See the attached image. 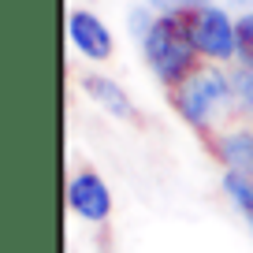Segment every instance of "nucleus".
I'll return each mask as SVG.
<instances>
[{
    "label": "nucleus",
    "instance_id": "39448f33",
    "mask_svg": "<svg viewBox=\"0 0 253 253\" xmlns=\"http://www.w3.org/2000/svg\"><path fill=\"white\" fill-rule=\"evenodd\" d=\"M67 209L86 223H104L112 216V190L93 168H79L67 179Z\"/></svg>",
    "mask_w": 253,
    "mask_h": 253
},
{
    "label": "nucleus",
    "instance_id": "1a4fd4ad",
    "mask_svg": "<svg viewBox=\"0 0 253 253\" xmlns=\"http://www.w3.org/2000/svg\"><path fill=\"white\" fill-rule=\"evenodd\" d=\"M231 82H235L238 116H253V60L231 63Z\"/></svg>",
    "mask_w": 253,
    "mask_h": 253
},
{
    "label": "nucleus",
    "instance_id": "f03ea898",
    "mask_svg": "<svg viewBox=\"0 0 253 253\" xmlns=\"http://www.w3.org/2000/svg\"><path fill=\"white\" fill-rule=\"evenodd\" d=\"M142 60L168 93L175 86H182L205 63L198 56L194 38H190V19H179V15H157L153 30L142 41Z\"/></svg>",
    "mask_w": 253,
    "mask_h": 253
},
{
    "label": "nucleus",
    "instance_id": "423d86ee",
    "mask_svg": "<svg viewBox=\"0 0 253 253\" xmlns=\"http://www.w3.org/2000/svg\"><path fill=\"white\" fill-rule=\"evenodd\" d=\"M209 145H212V157L223 164V171L253 179V126L227 123L209 134Z\"/></svg>",
    "mask_w": 253,
    "mask_h": 253
},
{
    "label": "nucleus",
    "instance_id": "20e7f679",
    "mask_svg": "<svg viewBox=\"0 0 253 253\" xmlns=\"http://www.w3.org/2000/svg\"><path fill=\"white\" fill-rule=\"evenodd\" d=\"M67 41L71 48L89 63H108L116 52V38H112L108 23L89 8H71L67 11Z\"/></svg>",
    "mask_w": 253,
    "mask_h": 253
},
{
    "label": "nucleus",
    "instance_id": "9b49d317",
    "mask_svg": "<svg viewBox=\"0 0 253 253\" xmlns=\"http://www.w3.org/2000/svg\"><path fill=\"white\" fill-rule=\"evenodd\" d=\"M153 23H157V11L149 8V4H138V8H130V15H126V26H130V38L138 41V45H142L145 41V34L153 30Z\"/></svg>",
    "mask_w": 253,
    "mask_h": 253
},
{
    "label": "nucleus",
    "instance_id": "6e6552de",
    "mask_svg": "<svg viewBox=\"0 0 253 253\" xmlns=\"http://www.w3.org/2000/svg\"><path fill=\"white\" fill-rule=\"evenodd\" d=\"M220 186H223V194H227V201L238 209V216H242V220L250 223V231H253V179L235 175V171H223Z\"/></svg>",
    "mask_w": 253,
    "mask_h": 253
},
{
    "label": "nucleus",
    "instance_id": "9d476101",
    "mask_svg": "<svg viewBox=\"0 0 253 253\" xmlns=\"http://www.w3.org/2000/svg\"><path fill=\"white\" fill-rule=\"evenodd\" d=\"M157 15H179V19H190L194 11H201V8H209L212 0H145Z\"/></svg>",
    "mask_w": 253,
    "mask_h": 253
},
{
    "label": "nucleus",
    "instance_id": "0eeeda50",
    "mask_svg": "<svg viewBox=\"0 0 253 253\" xmlns=\"http://www.w3.org/2000/svg\"><path fill=\"white\" fill-rule=\"evenodd\" d=\"M79 86H82V93H86V97H89V101H93L101 112H108L112 119H119V123H134V119H138L134 101L126 97V89L119 86L116 79L89 71V75H82V79H79Z\"/></svg>",
    "mask_w": 253,
    "mask_h": 253
},
{
    "label": "nucleus",
    "instance_id": "f8f14e48",
    "mask_svg": "<svg viewBox=\"0 0 253 253\" xmlns=\"http://www.w3.org/2000/svg\"><path fill=\"white\" fill-rule=\"evenodd\" d=\"M235 34H238V60H253V8L235 19Z\"/></svg>",
    "mask_w": 253,
    "mask_h": 253
},
{
    "label": "nucleus",
    "instance_id": "f257e3e1",
    "mask_svg": "<svg viewBox=\"0 0 253 253\" xmlns=\"http://www.w3.org/2000/svg\"><path fill=\"white\" fill-rule=\"evenodd\" d=\"M168 97H171V108L182 116V123L201 130V134H212V130L227 126L231 116H238L231 67H223V63H201Z\"/></svg>",
    "mask_w": 253,
    "mask_h": 253
},
{
    "label": "nucleus",
    "instance_id": "7ed1b4c3",
    "mask_svg": "<svg viewBox=\"0 0 253 253\" xmlns=\"http://www.w3.org/2000/svg\"><path fill=\"white\" fill-rule=\"evenodd\" d=\"M190 38L198 45V56L205 63H238V34H235V15L227 8H209L194 11L190 15Z\"/></svg>",
    "mask_w": 253,
    "mask_h": 253
}]
</instances>
